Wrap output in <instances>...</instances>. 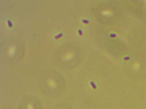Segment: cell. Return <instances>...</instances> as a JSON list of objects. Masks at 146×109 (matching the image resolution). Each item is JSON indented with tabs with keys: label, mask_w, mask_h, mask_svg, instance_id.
I'll list each match as a JSON object with an SVG mask.
<instances>
[{
	"label": "cell",
	"mask_w": 146,
	"mask_h": 109,
	"mask_svg": "<svg viewBox=\"0 0 146 109\" xmlns=\"http://www.w3.org/2000/svg\"><path fill=\"white\" fill-rule=\"evenodd\" d=\"M44 86L47 90V91L52 92L56 87L57 84L56 79L54 77V75L49 76L44 79L43 82Z\"/></svg>",
	"instance_id": "obj_1"
}]
</instances>
